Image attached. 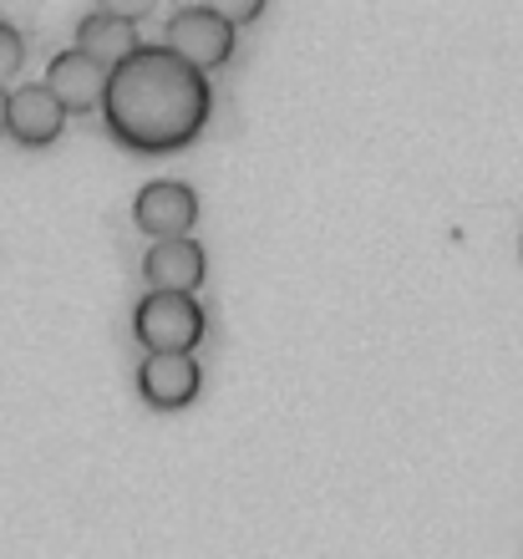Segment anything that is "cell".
Returning a JSON list of instances; mask_svg holds the SVG:
<instances>
[{
	"label": "cell",
	"mask_w": 523,
	"mask_h": 559,
	"mask_svg": "<svg viewBox=\"0 0 523 559\" xmlns=\"http://www.w3.org/2000/svg\"><path fill=\"white\" fill-rule=\"evenodd\" d=\"M21 61H26V36L11 21H0V87H5V76L21 72Z\"/></svg>",
	"instance_id": "30bf717a"
},
{
	"label": "cell",
	"mask_w": 523,
	"mask_h": 559,
	"mask_svg": "<svg viewBox=\"0 0 523 559\" xmlns=\"http://www.w3.org/2000/svg\"><path fill=\"white\" fill-rule=\"evenodd\" d=\"M132 219L143 235L163 239H189L193 219H199V193L189 183H178V178H153L147 189H138L132 199Z\"/></svg>",
	"instance_id": "277c9868"
},
{
	"label": "cell",
	"mask_w": 523,
	"mask_h": 559,
	"mask_svg": "<svg viewBox=\"0 0 523 559\" xmlns=\"http://www.w3.org/2000/svg\"><path fill=\"white\" fill-rule=\"evenodd\" d=\"M209 107H214V92L189 61H178L168 46H143L107 72L97 112L107 133L132 153H174L204 133Z\"/></svg>",
	"instance_id": "6da1fadb"
},
{
	"label": "cell",
	"mask_w": 523,
	"mask_h": 559,
	"mask_svg": "<svg viewBox=\"0 0 523 559\" xmlns=\"http://www.w3.org/2000/svg\"><path fill=\"white\" fill-rule=\"evenodd\" d=\"M61 128H67V112H61L57 97H51L41 82H26V87L11 92V103H5V133H11L21 147L57 143Z\"/></svg>",
	"instance_id": "52a82bcc"
},
{
	"label": "cell",
	"mask_w": 523,
	"mask_h": 559,
	"mask_svg": "<svg viewBox=\"0 0 523 559\" xmlns=\"http://www.w3.org/2000/svg\"><path fill=\"white\" fill-rule=\"evenodd\" d=\"M260 11H264L260 0H239V5H224L218 15H224L229 26H245V21H260Z\"/></svg>",
	"instance_id": "8fae6325"
},
{
	"label": "cell",
	"mask_w": 523,
	"mask_h": 559,
	"mask_svg": "<svg viewBox=\"0 0 523 559\" xmlns=\"http://www.w3.org/2000/svg\"><path fill=\"white\" fill-rule=\"evenodd\" d=\"M57 107L67 118H82V112H97L103 107V92H107V72L97 61H87L82 51H57L51 67H46V82H41Z\"/></svg>",
	"instance_id": "5b68a950"
},
{
	"label": "cell",
	"mask_w": 523,
	"mask_h": 559,
	"mask_svg": "<svg viewBox=\"0 0 523 559\" xmlns=\"http://www.w3.org/2000/svg\"><path fill=\"white\" fill-rule=\"evenodd\" d=\"M72 51H82V57L97 61L103 72H112V67H122L132 51H143V41H138V26H132V21H117V15H107V11H92V15L76 21V46Z\"/></svg>",
	"instance_id": "9c48e42d"
},
{
	"label": "cell",
	"mask_w": 523,
	"mask_h": 559,
	"mask_svg": "<svg viewBox=\"0 0 523 559\" xmlns=\"http://www.w3.org/2000/svg\"><path fill=\"white\" fill-rule=\"evenodd\" d=\"M5 103H11V92L0 87V133H5Z\"/></svg>",
	"instance_id": "7c38bea8"
},
{
	"label": "cell",
	"mask_w": 523,
	"mask_h": 559,
	"mask_svg": "<svg viewBox=\"0 0 523 559\" xmlns=\"http://www.w3.org/2000/svg\"><path fill=\"white\" fill-rule=\"evenodd\" d=\"M204 270H209V254H204V245H193V235L163 239V245H153L143 254V280L163 295H193L204 285Z\"/></svg>",
	"instance_id": "ba28073f"
},
{
	"label": "cell",
	"mask_w": 523,
	"mask_h": 559,
	"mask_svg": "<svg viewBox=\"0 0 523 559\" xmlns=\"http://www.w3.org/2000/svg\"><path fill=\"white\" fill-rule=\"evenodd\" d=\"M132 331L143 341V352H168V356H193V346L204 341L209 316L199 306V295H163L147 290L132 310Z\"/></svg>",
	"instance_id": "7a4b0ae2"
},
{
	"label": "cell",
	"mask_w": 523,
	"mask_h": 559,
	"mask_svg": "<svg viewBox=\"0 0 523 559\" xmlns=\"http://www.w3.org/2000/svg\"><path fill=\"white\" fill-rule=\"evenodd\" d=\"M138 392L147 407L158 413H178L199 397V361L193 356H168V352H143L138 367Z\"/></svg>",
	"instance_id": "8992f818"
},
{
	"label": "cell",
	"mask_w": 523,
	"mask_h": 559,
	"mask_svg": "<svg viewBox=\"0 0 523 559\" xmlns=\"http://www.w3.org/2000/svg\"><path fill=\"white\" fill-rule=\"evenodd\" d=\"M163 46L204 76V72H214V67H224V61L234 57V26L218 15V5H183V11L168 15V36H163Z\"/></svg>",
	"instance_id": "3957f363"
}]
</instances>
